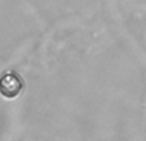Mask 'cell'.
Returning <instances> with one entry per match:
<instances>
[{
  "label": "cell",
  "mask_w": 146,
  "mask_h": 141,
  "mask_svg": "<svg viewBox=\"0 0 146 141\" xmlns=\"http://www.w3.org/2000/svg\"><path fill=\"white\" fill-rule=\"evenodd\" d=\"M23 83L15 73H9L0 78V94L8 99H13L21 92Z\"/></svg>",
  "instance_id": "6da1fadb"
}]
</instances>
